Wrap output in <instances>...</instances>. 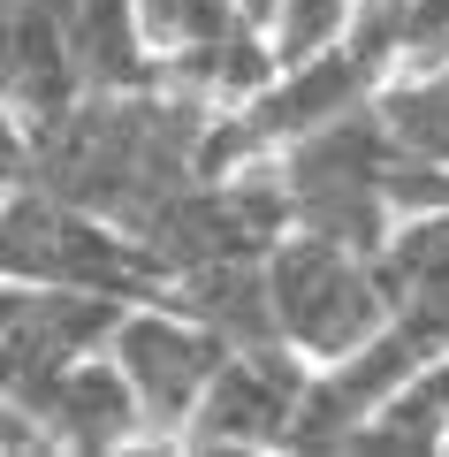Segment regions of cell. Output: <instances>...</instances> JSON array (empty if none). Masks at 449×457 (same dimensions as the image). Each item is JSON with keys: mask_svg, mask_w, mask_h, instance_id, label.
<instances>
[{"mask_svg": "<svg viewBox=\"0 0 449 457\" xmlns=\"http://www.w3.org/2000/svg\"><path fill=\"white\" fill-rule=\"evenodd\" d=\"M206 122L213 114L198 99L168 92V84H153V92H92V99H77V114L62 130H46L31 145V176L54 198L137 237L168 198H183L206 176L198 168Z\"/></svg>", "mask_w": 449, "mask_h": 457, "instance_id": "1", "label": "cell"}, {"mask_svg": "<svg viewBox=\"0 0 449 457\" xmlns=\"http://www.w3.org/2000/svg\"><path fill=\"white\" fill-rule=\"evenodd\" d=\"M396 297H388L373 252L320 237V228H282L267 252V320L274 343H289L312 374L358 359L373 336L388 328Z\"/></svg>", "mask_w": 449, "mask_h": 457, "instance_id": "2", "label": "cell"}, {"mask_svg": "<svg viewBox=\"0 0 449 457\" xmlns=\"http://www.w3.org/2000/svg\"><path fill=\"white\" fill-rule=\"evenodd\" d=\"M122 305H129V297H114V290H77V282H8V275H0V396L31 420L69 366L92 359V351H107Z\"/></svg>", "mask_w": 449, "mask_h": 457, "instance_id": "3", "label": "cell"}, {"mask_svg": "<svg viewBox=\"0 0 449 457\" xmlns=\"http://www.w3.org/2000/svg\"><path fill=\"white\" fill-rule=\"evenodd\" d=\"M229 351H237V343H229L213 320L168 305V297H129L122 320H114V336H107V359L122 366V381L137 389L145 427H153L161 450H176L191 404L206 396V381L221 374Z\"/></svg>", "mask_w": 449, "mask_h": 457, "instance_id": "4", "label": "cell"}, {"mask_svg": "<svg viewBox=\"0 0 449 457\" xmlns=\"http://www.w3.org/2000/svg\"><path fill=\"white\" fill-rule=\"evenodd\" d=\"M312 389V366L289 343H237L206 396L191 404L176 450H289L297 404Z\"/></svg>", "mask_w": 449, "mask_h": 457, "instance_id": "5", "label": "cell"}, {"mask_svg": "<svg viewBox=\"0 0 449 457\" xmlns=\"http://www.w3.org/2000/svg\"><path fill=\"white\" fill-rule=\"evenodd\" d=\"M77 0H0V107L16 114V130L38 145L77 114Z\"/></svg>", "mask_w": 449, "mask_h": 457, "instance_id": "6", "label": "cell"}, {"mask_svg": "<svg viewBox=\"0 0 449 457\" xmlns=\"http://www.w3.org/2000/svg\"><path fill=\"white\" fill-rule=\"evenodd\" d=\"M31 420H38V435H46L54 450H84V457H99V450H145V442H153L137 389L122 381V366H114L107 351H92V359L69 366Z\"/></svg>", "mask_w": 449, "mask_h": 457, "instance_id": "7", "label": "cell"}, {"mask_svg": "<svg viewBox=\"0 0 449 457\" xmlns=\"http://www.w3.org/2000/svg\"><path fill=\"white\" fill-rule=\"evenodd\" d=\"M77 69H84V99L92 92H153L161 62L137 31L129 0H77Z\"/></svg>", "mask_w": 449, "mask_h": 457, "instance_id": "8", "label": "cell"}, {"mask_svg": "<svg viewBox=\"0 0 449 457\" xmlns=\"http://www.w3.org/2000/svg\"><path fill=\"white\" fill-rule=\"evenodd\" d=\"M129 8H137V31H145V46H153L161 69H176L183 54L221 46L237 31H259L244 16V0H129Z\"/></svg>", "mask_w": 449, "mask_h": 457, "instance_id": "9", "label": "cell"}, {"mask_svg": "<svg viewBox=\"0 0 449 457\" xmlns=\"http://www.w3.org/2000/svg\"><path fill=\"white\" fill-rule=\"evenodd\" d=\"M358 16H366V0H274L267 46H274V62H312V54L343 46L358 31Z\"/></svg>", "mask_w": 449, "mask_h": 457, "instance_id": "10", "label": "cell"}, {"mask_svg": "<svg viewBox=\"0 0 449 457\" xmlns=\"http://www.w3.org/2000/svg\"><path fill=\"white\" fill-rule=\"evenodd\" d=\"M23 168H31V137L16 130V114L0 107V176H23Z\"/></svg>", "mask_w": 449, "mask_h": 457, "instance_id": "11", "label": "cell"}, {"mask_svg": "<svg viewBox=\"0 0 449 457\" xmlns=\"http://www.w3.org/2000/svg\"><path fill=\"white\" fill-rule=\"evenodd\" d=\"M419 381H427V389L442 396V411H449V366H434V374H419Z\"/></svg>", "mask_w": 449, "mask_h": 457, "instance_id": "12", "label": "cell"}, {"mask_svg": "<svg viewBox=\"0 0 449 457\" xmlns=\"http://www.w3.org/2000/svg\"><path fill=\"white\" fill-rule=\"evenodd\" d=\"M244 16H252L259 31H267V16H274V0H244Z\"/></svg>", "mask_w": 449, "mask_h": 457, "instance_id": "13", "label": "cell"}]
</instances>
